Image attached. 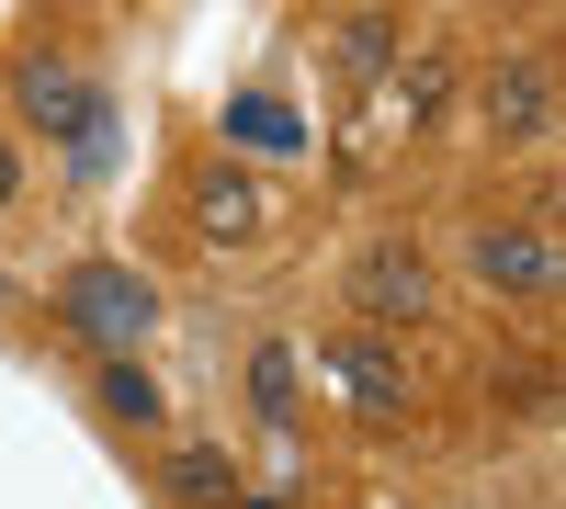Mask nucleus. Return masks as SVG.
I'll use <instances>...</instances> for the list:
<instances>
[{
  "label": "nucleus",
  "mask_w": 566,
  "mask_h": 509,
  "mask_svg": "<svg viewBox=\"0 0 566 509\" xmlns=\"http://www.w3.org/2000/svg\"><path fill=\"white\" fill-rule=\"evenodd\" d=\"M170 498H181V509H227V498H239L227 442H181V453H170Z\"/></svg>",
  "instance_id": "nucleus-11"
},
{
  "label": "nucleus",
  "mask_w": 566,
  "mask_h": 509,
  "mask_svg": "<svg viewBox=\"0 0 566 509\" xmlns=\"http://www.w3.org/2000/svg\"><path fill=\"white\" fill-rule=\"evenodd\" d=\"M340 295H352V329L386 340V329H419V317H431L442 272H431V250H419V238H397V226H386V238H363V250H352Z\"/></svg>",
  "instance_id": "nucleus-2"
},
{
  "label": "nucleus",
  "mask_w": 566,
  "mask_h": 509,
  "mask_svg": "<svg viewBox=\"0 0 566 509\" xmlns=\"http://www.w3.org/2000/svg\"><path fill=\"white\" fill-rule=\"evenodd\" d=\"M397 103H408V125H431L453 103V45H419V57L397 68Z\"/></svg>",
  "instance_id": "nucleus-13"
},
{
  "label": "nucleus",
  "mask_w": 566,
  "mask_h": 509,
  "mask_svg": "<svg viewBox=\"0 0 566 509\" xmlns=\"http://www.w3.org/2000/svg\"><path fill=\"white\" fill-rule=\"evenodd\" d=\"M464 272L488 295H510V306H555V226L544 215H488L464 238Z\"/></svg>",
  "instance_id": "nucleus-4"
},
{
  "label": "nucleus",
  "mask_w": 566,
  "mask_h": 509,
  "mask_svg": "<svg viewBox=\"0 0 566 509\" xmlns=\"http://www.w3.org/2000/svg\"><path fill=\"white\" fill-rule=\"evenodd\" d=\"M57 317H69V329L103 351V362H114V351H148V329H159V284H148L136 261H80L69 284H57Z\"/></svg>",
  "instance_id": "nucleus-3"
},
{
  "label": "nucleus",
  "mask_w": 566,
  "mask_h": 509,
  "mask_svg": "<svg viewBox=\"0 0 566 509\" xmlns=\"http://www.w3.org/2000/svg\"><path fill=\"white\" fill-rule=\"evenodd\" d=\"M328 57H340V79H386V68L408 57V23H397V12H340Z\"/></svg>",
  "instance_id": "nucleus-10"
},
{
  "label": "nucleus",
  "mask_w": 566,
  "mask_h": 509,
  "mask_svg": "<svg viewBox=\"0 0 566 509\" xmlns=\"http://www.w3.org/2000/svg\"><path fill=\"white\" fill-rule=\"evenodd\" d=\"M193 226H205V238H261V226H272V181L239 170V159H205L193 170Z\"/></svg>",
  "instance_id": "nucleus-7"
},
{
  "label": "nucleus",
  "mask_w": 566,
  "mask_h": 509,
  "mask_svg": "<svg viewBox=\"0 0 566 509\" xmlns=\"http://www.w3.org/2000/svg\"><path fill=\"white\" fill-rule=\"evenodd\" d=\"M91 407H103L114 431H159L170 420V385L148 374V351H114V362H91Z\"/></svg>",
  "instance_id": "nucleus-8"
},
{
  "label": "nucleus",
  "mask_w": 566,
  "mask_h": 509,
  "mask_svg": "<svg viewBox=\"0 0 566 509\" xmlns=\"http://www.w3.org/2000/svg\"><path fill=\"white\" fill-rule=\"evenodd\" d=\"M476 125H488V148H544V136H555V57H544V45H522V57L488 68Z\"/></svg>",
  "instance_id": "nucleus-5"
},
{
  "label": "nucleus",
  "mask_w": 566,
  "mask_h": 509,
  "mask_svg": "<svg viewBox=\"0 0 566 509\" xmlns=\"http://www.w3.org/2000/svg\"><path fill=\"white\" fill-rule=\"evenodd\" d=\"M227 136H239V148H261V159H295L306 148V125L272 103V91H239V103H227Z\"/></svg>",
  "instance_id": "nucleus-12"
},
{
  "label": "nucleus",
  "mask_w": 566,
  "mask_h": 509,
  "mask_svg": "<svg viewBox=\"0 0 566 509\" xmlns=\"http://www.w3.org/2000/svg\"><path fill=\"white\" fill-rule=\"evenodd\" d=\"M227 509H272V498H227Z\"/></svg>",
  "instance_id": "nucleus-15"
},
{
  "label": "nucleus",
  "mask_w": 566,
  "mask_h": 509,
  "mask_svg": "<svg viewBox=\"0 0 566 509\" xmlns=\"http://www.w3.org/2000/svg\"><path fill=\"white\" fill-rule=\"evenodd\" d=\"M317 374H340V396L363 407V420H408V362L374 329H328L317 340Z\"/></svg>",
  "instance_id": "nucleus-6"
},
{
  "label": "nucleus",
  "mask_w": 566,
  "mask_h": 509,
  "mask_svg": "<svg viewBox=\"0 0 566 509\" xmlns=\"http://www.w3.org/2000/svg\"><path fill=\"white\" fill-rule=\"evenodd\" d=\"M250 407H261V431H295L306 420V351L295 340H261L250 351Z\"/></svg>",
  "instance_id": "nucleus-9"
},
{
  "label": "nucleus",
  "mask_w": 566,
  "mask_h": 509,
  "mask_svg": "<svg viewBox=\"0 0 566 509\" xmlns=\"http://www.w3.org/2000/svg\"><path fill=\"white\" fill-rule=\"evenodd\" d=\"M12 204H23V148L0 136V215H12Z\"/></svg>",
  "instance_id": "nucleus-14"
},
{
  "label": "nucleus",
  "mask_w": 566,
  "mask_h": 509,
  "mask_svg": "<svg viewBox=\"0 0 566 509\" xmlns=\"http://www.w3.org/2000/svg\"><path fill=\"white\" fill-rule=\"evenodd\" d=\"M23 114L45 125V148H69V170H103L114 159V103H103V79H91L80 57H23Z\"/></svg>",
  "instance_id": "nucleus-1"
}]
</instances>
